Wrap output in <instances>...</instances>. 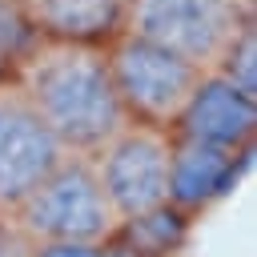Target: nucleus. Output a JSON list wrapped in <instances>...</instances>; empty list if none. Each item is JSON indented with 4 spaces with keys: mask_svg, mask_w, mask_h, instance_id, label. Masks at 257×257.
Returning a JSON list of instances; mask_svg holds the SVG:
<instances>
[{
    "mask_svg": "<svg viewBox=\"0 0 257 257\" xmlns=\"http://www.w3.org/2000/svg\"><path fill=\"white\" fill-rule=\"evenodd\" d=\"M28 104L60 141V149H100L124 124L108 64L88 48H56L32 64Z\"/></svg>",
    "mask_w": 257,
    "mask_h": 257,
    "instance_id": "nucleus-1",
    "label": "nucleus"
},
{
    "mask_svg": "<svg viewBox=\"0 0 257 257\" xmlns=\"http://www.w3.org/2000/svg\"><path fill=\"white\" fill-rule=\"evenodd\" d=\"M16 229L28 233L32 241H92L104 245L116 237V213L96 181V169L88 161H68L60 165L12 209Z\"/></svg>",
    "mask_w": 257,
    "mask_h": 257,
    "instance_id": "nucleus-2",
    "label": "nucleus"
},
{
    "mask_svg": "<svg viewBox=\"0 0 257 257\" xmlns=\"http://www.w3.org/2000/svg\"><path fill=\"white\" fill-rule=\"evenodd\" d=\"M104 64H108L120 108H128L133 116H141L149 124L177 120L201 80L197 64H189L177 52H169L153 40H141V36H128Z\"/></svg>",
    "mask_w": 257,
    "mask_h": 257,
    "instance_id": "nucleus-3",
    "label": "nucleus"
},
{
    "mask_svg": "<svg viewBox=\"0 0 257 257\" xmlns=\"http://www.w3.org/2000/svg\"><path fill=\"white\" fill-rule=\"evenodd\" d=\"M133 36L177 52L189 64L225 56L237 28V0H133Z\"/></svg>",
    "mask_w": 257,
    "mask_h": 257,
    "instance_id": "nucleus-4",
    "label": "nucleus"
},
{
    "mask_svg": "<svg viewBox=\"0 0 257 257\" xmlns=\"http://www.w3.org/2000/svg\"><path fill=\"white\" fill-rule=\"evenodd\" d=\"M92 169L116 225L169 205V141L157 128H120L100 145V165Z\"/></svg>",
    "mask_w": 257,
    "mask_h": 257,
    "instance_id": "nucleus-5",
    "label": "nucleus"
},
{
    "mask_svg": "<svg viewBox=\"0 0 257 257\" xmlns=\"http://www.w3.org/2000/svg\"><path fill=\"white\" fill-rule=\"evenodd\" d=\"M64 149L20 96H0V205L16 209L56 165Z\"/></svg>",
    "mask_w": 257,
    "mask_h": 257,
    "instance_id": "nucleus-6",
    "label": "nucleus"
},
{
    "mask_svg": "<svg viewBox=\"0 0 257 257\" xmlns=\"http://www.w3.org/2000/svg\"><path fill=\"white\" fill-rule=\"evenodd\" d=\"M177 120H181L185 141H201V145H217V149H241L253 133L257 108H253V96L233 88L225 76H209V80H197V88L185 100Z\"/></svg>",
    "mask_w": 257,
    "mask_h": 257,
    "instance_id": "nucleus-7",
    "label": "nucleus"
},
{
    "mask_svg": "<svg viewBox=\"0 0 257 257\" xmlns=\"http://www.w3.org/2000/svg\"><path fill=\"white\" fill-rule=\"evenodd\" d=\"M237 173L241 149H217L181 137L177 145H169V205H177L181 213L205 209L233 189Z\"/></svg>",
    "mask_w": 257,
    "mask_h": 257,
    "instance_id": "nucleus-8",
    "label": "nucleus"
},
{
    "mask_svg": "<svg viewBox=\"0 0 257 257\" xmlns=\"http://www.w3.org/2000/svg\"><path fill=\"white\" fill-rule=\"evenodd\" d=\"M116 233H120L116 241L141 257H169L181 249V241L189 233V213H181L177 205H161V209H149V213L116 225Z\"/></svg>",
    "mask_w": 257,
    "mask_h": 257,
    "instance_id": "nucleus-9",
    "label": "nucleus"
},
{
    "mask_svg": "<svg viewBox=\"0 0 257 257\" xmlns=\"http://www.w3.org/2000/svg\"><path fill=\"white\" fill-rule=\"evenodd\" d=\"M36 16L72 40L108 32L120 16V0H36Z\"/></svg>",
    "mask_w": 257,
    "mask_h": 257,
    "instance_id": "nucleus-10",
    "label": "nucleus"
},
{
    "mask_svg": "<svg viewBox=\"0 0 257 257\" xmlns=\"http://www.w3.org/2000/svg\"><path fill=\"white\" fill-rule=\"evenodd\" d=\"M100 249L92 241H32V257H100Z\"/></svg>",
    "mask_w": 257,
    "mask_h": 257,
    "instance_id": "nucleus-11",
    "label": "nucleus"
},
{
    "mask_svg": "<svg viewBox=\"0 0 257 257\" xmlns=\"http://www.w3.org/2000/svg\"><path fill=\"white\" fill-rule=\"evenodd\" d=\"M0 257H32V237L12 221H0Z\"/></svg>",
    "mask_w": 257,
    "mask_h": 257,
    "instance_id": "nucleus-12",
    "label": "nucleus"
},
{
    "mask_svg": "<svg viewBox=\"0 0 257 257\" xmlns=\"http://www.w3.org/2000/svg\"><path fill=\"white\" fill-rule=\"evenodd\" d=\"M100 257H141V253H133L128 245H120V241L112 237V241H104V249H100Z\"/></svg>",
    "mask_w": 257,
    "mask_h": 257,
    "instance_id": "nucleus-13",
    "label": "nucleus"
}]
</instances>
